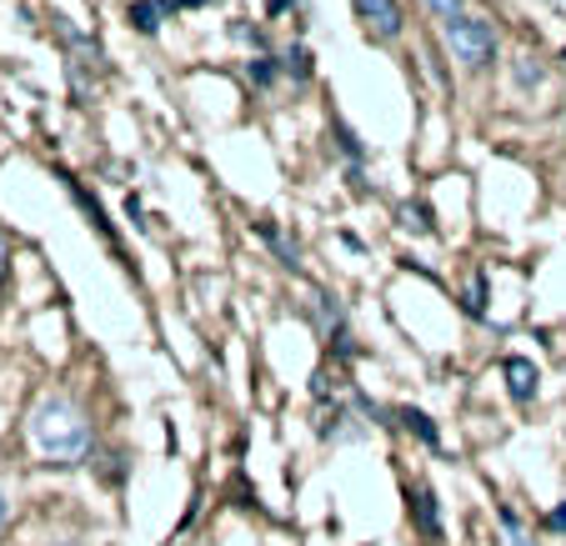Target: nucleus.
<instances>
[{
  "mask_svg": "<svg viewBox=\"0 0 566 546\" xmlns=\"http://www.w3.org/2000/svg\"><path fill=\"white\" fill-rule=\"evenodd\" d=\"M25 437H31L35 456L55 461V466H75V461L91 456V421L71 397L35 401L31 421H25Z\"/></svg>",
  "mask_w": 566,
  "mask_h": 546,
  "instance_id": "obj_1",
  "label": "nucleus"
},
{
  "mask_svg": "<svg viewBox=\"0 0 566 546\" xmlns=\"http://www.w3.org/2000/svg\"><path fill=\"white\" fill-rule=\"evenodd\" d=\"M447 45H451V55H457L467 71H486V65L496 61V31L481 15H451L447 21Z\"/></svg>",
  "mask_w": 566,
  "mask_h": 546,
  "instance_id": "obj_2",
  "label": "nucleus"
},
{
  "mask_svg": "<svg viewBox=\"0 0 566 546\" xmlns=\"http://www.w3.org/2000/svg\"><path fill=\"white\" fill-rule=\"evenodd\" d=\"M352 6L376 41H396L401 35V6L396 0H352Z\"/></svg>",
  "mask_w": 566,
  "mask_h": 546,
  "instance_id": "obj_3",
  "label": "nucleus"
},
{
  "mask_svg": "<svg viewBox=\"0 0 566 546\" xmlns=\"http://www.w3.org/2000/svg\"><path fill=\"white\" fill-rule=\"evenodd\" d=\"M506 386H512L516 401H532L536 397V366L526 361V356H512V361H506Z\"/></svg>",
  "mask_w": 566,
  "mask_h": 546,
  "instance_id": "obj_4",
  "label": "nucleus"
},
{
  "mask_svg": "<svg viewBox=\"0 0 566 546\" xmlns=\"http://www.w3.org/2000/svg\"><path fill=\"white\" fill-rule=\"evenodd\" d=\"M160 21H166V6H160V0H136V6H130V25H136V31H160Z\"/></svg>",
  "mask_w": 566,
  "mask_h": 546,
  "instance_id": "obj_5",
  "label": "nucleus"
},
{
  "mask_svg": "<svg viewBox=\"0 0 566 546\" xmlns=\"http://www.w3.org/2000/svg\"><path fill=\"white\" fill-rule=\"evenodd\" d=\"M496 522H502V542H506V546H536L532 536H526L522 516H516L512 506H502V512H496Z\"/></svg>",
  "mask_w": 566,
  "mask_h": 546,
  "instance_id": "obj_6",
  "label": "nucleus"
},
{
  "mask_svg": "<svg viewBox=\"0 0 566 546\" xmlns=\"http://www.w3.org/2000/svg\"><path fill=\"white\" fill-rule=\"evenodd\" d=\"M396 417H401V427H407V431H417V437H421V441H427V447H441V431H437V427H431V421H427V417H421V411L401 407V411H396Z\"/></svg>",
  "mask_w": 566,
  "mask_h": 546,
  "instance_id": "obj_7",
  "label": "nucleus"
},
{
  "mask_svg": "<svg viewBox=\"0 0 566 546\" xmlns=\"http://www.w3.org/2000/svg\"><path fill=\"white\" fill-rule=\"evenodd\" d=\"M411 502H417V516H421V526H427V536H441V516H431V496L427 492H417V496H411Z\"/></svg>",
  "mask_w": 566,
  "mask_h": 546,
  "instance_id": "obj_8",
  "label": "nucleus"
},
{
  "mask_svg": "<svg viewBox=\"0 0 566 546\" xmlns=\"http://www.w3.org/2000/svg\"><path fill=\"white\" fill-rule=\"evenodd\" d=\"M276 75H281L276 61H251V81H256V86H271Z\"/></svg>",
  "mask_w": 566,
  "mask_h": 546,
  "instance_id": "obj_9",
  "label": "nucleus"
},
{
  "mask_svg": "<svg viewBox=\"0 0 566 546\" xmlns=\"http://www.w3.org/2000/svg\"><path fill=\"white\" fill-rule=\"evenodd\" d=\"M437 21H451V15H461V0H421Z\"/></svg>",
  "mask_w": 566,
  "mask_h": 546,
  "instance_id": "obj_10",
  "label": "nucleus"
},
{
  "mask_svg": "<svg viewBox=\"0 0 566 546\" xmlns=\"http://www.w3.org/2000/svg\"><path fill=\"white\" fill-rule=\"evenodd\" d=\"M546 526H552V532H566V506H556V512L546 516Z\"/></svg>",
  "mask_w": 566,
  "mask_h": 546,
  "instance_id": "obj_11",
  "label": "nucleus"
},
{
  "mask_svg": "<svg viewBox=\"0 0 566 546\" xmlns=\"http://www.w3.org/2000/svg\"><path fill=\"white\" fill-rule=\"evenodd\" d=\"M6 516H11V502H6V492H0V526H6Z\"/></svg>",
  "mask_w": 566,
  "mask_h": 546,
  "instance_id": "obj_12",
  "label": "nucleus"
},
{
  "mask_svg": "<svg viewBox=\"0 0 566 546\" xmlns=\"http://www.w3.org/2000/svg\"><path fill=\"white\" fill-rule=\"evenodd\" d=\"M176 6H206V0H176Z\"/></svg>",
  "mask_w": 566,
  "mask_h": 546,
  "instance_id": "obj_13",
  "label": "nucleus"
},
{
  "mask_svg": "<svg viewBox=\"0 0 566 546\" xmlns=\"http://www.w3.org/2000/svg\"><path fill=\"white\" fill-rule=\"evenodd\" d=\"M562 65H566V51H562Z\"/></svg>",
  "mask_w": 566,
  "mask_h": 546,
  "instance_id": "obj_14",
  "label": "nucleus"
}]
</instances>
